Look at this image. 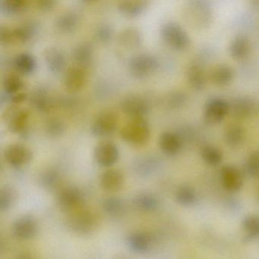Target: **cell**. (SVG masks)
I'll list each match as a JSON object with an SVG mask.
<instances>
[{"instance_id": "6da1fadb", "label": "cell", "mask_w": 259, "mask_h": 259, "mask_svg": "<svg viewBox=\"0 0 259 259\" xmlns=\"http://www.w3.org/2000/svg\"><path fill=\"white\" fill-rule=\"evenodd\" d=\"M119 133L125 142L134 145H145L151 136L149 125L143 117L131 118L122 125Z\"/></svg>"}, {"instance_id": "7a4b0ae2", "label": "cell", "mask_w": 259, "mask_h": 259, "mask_svg": "<svg viewBox=\"0 0 259 259\" xmlns=\"http://www.w3.org/2000/svg\"><path fill=\"white\" fill-rule=\"evenodd\" d=\"M98 218L94 212L82 209L70 212L66 220L69 230L81 235L93 233L98 227Z\"/></svg>"}, {"instance_id": "3957f363", "label": "cell", "mask_w": 259, "mask_h": 259, "mask_svg": "<svg viewBox=\"0 0 259 259\" xmlns=\"http://www.w3.org/2000/svg\"><path fill=\"white\" fill-rule=\"evenodd\" d=\"M162 38L171 48L183 51L189 48L190 38L186 31L175 22H166L160 28Z\"/></svg>"}, {"instance_id": "277c9868", "label": "cell", "mask_w": 259, "mask_h": 259, "mask_svg": "<svg viewBox=\"0 0 259 259\" xmlns=\"http://www.w3.org/2000/svg\"><path fill=\"white\" fill-rule=\"evenodd\" d=\"M159 61L155 56L139 54L128 61V70L136 78H142L154 73L158 69Z\"/></svg>"}, {"instance_id": "5b68a950", "label": "cell", "mask_w": 259, "mask_h": 259, "mask_svg": "<svg viewBox=\"0 0 259 259\" xmlns=\"http://www.w3.org/2000/svg\"><path fill=\"white\" fill-rule=\"evenodd\" d=\"M117 125L118 115L113 110H104L94 119L91 132L97 137H105L113 134Z\"/></svg>"}, {"instance_id": "8992f818", "label": "cell", "mask_w": 259, "mask_h": 259, "mask_svg": "<svg viewBox=\"0 0 259 259\" xmlns=\"http://www.w3.org/2000/svg\"><path fill=\"white\" fill-rule=\"evenodd\" d=\"M84 201L82 192L76 187L69 186L62 188L57 193V203L59 207L65 211L70 212L80 209Z\"/></svg>"}, {"instance_id": "52a82bcc", "label": "cell", "mask_w": 259, "mask_h": 259, "mask_svg": "<svg viewBox=\"0 0 259 259\" xmlns=\"http://www.w3.org/2000/svg\"><path fill=\"white\" fill-rule=\"evenodd\" d=\"M230 111V104L223 98L209 99L204 107L205 120L210 124H216L222 121Z\"/></svg>"}, {"instance_id": "ba28073f", "label": "cell", "mask_w": 259, "mask_h": 259, "mask_svg": "<svg viewBox=\"0 0 259 259\" xmlns=\"http://www.w3.org/2000/svg\"><path fill=\"white\" fill-rule=\"evenodd\" d=\"M88 78L86 67L74 64L69 66L63 77V86L69 92H76L81 90Z\"/></svg>"}, {"instance_id": "9c48e42d", "label": "cell", "mask_w": 259, "mask_h": 259, "mask_svg": "<svg viewBox=\"0 0 259 259\" xmlns=\"http://www.w3.org/2000/svg\"><path fill=\"white\" fill-rule=\"evenodd\" d=\"M4 157L7 163L14 167H21L32 159L31 150L22 144H13L6 148Z\"/></svg>"}, {"instance_id": "30bf717a", "label": "cell", "mask_w": 259, "mask_h": 259, "mask_svg": "<svg viewBox=\"0 0 259 259\" xmlns=\"http://www.w3.org/2000/svg\"><path fill=\"white\" fill-rule=\"evenodd\" d=\"M94 156L100 166L110 167L117 162L119 151L116 145L113 142H103L95 147Z\"/></svg>"}, {"instance_id": "8fae6325", "label": "cell", "mask_w": 259, "mask_h": 259, "mask_svg": "<svg viewBox=\"0 0 259 259\" xmlns=\"http://www.w3.org/2000/svg\"><path fill=\"white\" fill-rule=\"evenodd\" d=\"M124 113L131 118L143 117L149 111V104L140 95H128L125 97L120 104Z\"/></svg>"}, {"instance_id": "7c38bea8", "label": "cell", "mask_w": 259, "mask_h": 259, "mask_svg": "<svg viewBox=\"0 0 259 259\" xmlns=\"http://www.w3.org/2000/svg\"><path fill=\"white\" fill-rule=\"evenodd\" d=\"M38 231V224L34 217L25 215L18 218L13 226V234L19 239H32Z\"/></svg>"}, {"instance_id": "4fadbf2b", "label": "cell", "mask_w": 259, "mask_h": 259, "mask_svg": "<svg viewBox=\"0 0 259 259\" xmlns=\"http://www.w3.org/2000/svg\"><path fill=\"white\" fill-rule=\"evenodd\" d=\"M220 180L224 189L229 192H239L243 185L242 174L237 167L232 165H227L221 168Z\"/></svg>"}, {"instance_id": "5bb4252c", "label": "cell", "mask_w": 259, "mask_h": 259, "mask_svg": "<svg viewBox=\"0 0 259 259\" xmlns=\"http://www.w3.org/2000/svg\"><path fill=\"white\" fill-rule=\"evenodd\" d=\"M29 118L30 113L26 109L12 107L7 112L9 130L13 133H22L26 128Z\"/></svg>"}, {"instance_id": "9a60e30c", "label": "cell", "mask_w": 259, "mask_h": 259, "mask_svg": "<svg viewBox=\"0 0 259 259\" xmlns=\"http://www.w3.org/2000/svg\"><path fill=\"white\" fill-rule=\"evenodd\" d=\"M125 178L122 172L116 169H108L100 176L99 184L103 190L107 192H118L122 189Z\"/></svg>"}, {"instance_id": "2e32d148", "label": "cell", "mask_w": 259, "mask_h": 259, "mask_svg": "<svg viewBox=\"0 0 259 259\" xmlns=\"http://www.w3.org/2000/svg\"><path fill=\"white\" fill-rule=\"evenodd\" d=\"M40 25L37 21L31 20L24 22L12 29L13 42L28 43L37 35Z\"/></svg>"}, {"instance_id": "e0dca14e", "label": "cell", "mask_w": 259, "mask_h": 259, "mask_svg": "<svg viewBox=\"0 0 259 259\" xmlns=\"http://www.w3.org/2000/svg\"><path fill=\"white\" fill-rule=\"evenodd\" d=\"M159 146L164 154L169 156L176 155L181 151L183 140L177 133L164 132L159 138Z\"/></svg>"}, {"instance_id": "ac0fdd59", "label": "cell", "mask_w": 259, "mask_h": 259, "mask_svg": "<svg viewBox=\"0 0 259 259\" xmlns=\"http://www.w3.org/2000/svg\"><path fill=\"white\" fill-rule=\"evenodd\" d=\"M30 101L36 110L43 113L51 111L54 107L52 95L45 87L36 88L31 94Z\"/></svg>"}, {"instance_id": "d6986e66", "label": "cell", "mask_w": 259, "mask_h": 259, "mask_svg": "<svg viewBox=\"0 0 259 259\" xmlns=\"http://www.w3.org/2000/svg\"><path fill=\"white\" fill-rule=\"evenodd\" d=\"M44 58L47 66L54 73H60L66 67V57L58 48L54 47L47 48L44 51Z\"/></svg>"}, {"instance_id": "ffe728a7", "label": "cell", "mask_w": 259, "mask_h": 259, "mask_svg": "<svg viewBox=\"0 0 259 259\" xmlns=\"http://www.w3.org/2000/svg\"><path fill=\"white\" fill-rule=\"evenodd\" d=\"M152 242V237L146 232H135L127 239L128 247L137 253L146 252L151 248Z\"/></svg>"}, {"instance_id": "44dd1931", "label": "cell", "mask_w": 259, "mask_h": 259, "mask_svg": "<svg viewBox=\"0 0 259 259\" xmlns=\"http://www.w3.org/2000/svg\"><path fill=\"white\" fill-rule=\"evenodd\" d=\"M79 24V16L75 11H66L61 13L56 19L55 25L59 31L70 33L75 31Z\"/></svg>"}, {"instance_id": "7402d4cb", "label": "cell", "mask_w": 259, "mask_h": 259, "mask_svg": "<svg viewBox=\"0 0 259 259\" xmlns=\"http://www.w3.org/2000/svg\"><path fill=\"white\" fill-rule=\"evenodd\" d=\"M209 78L217 85H226L233 80V71L227 65H218L210 71Z\"/></svg>"}, {"instance_id": "603a6c76", "label": "cell", "mask_w": 259, "mask_h": 259, "mask_svg": "<svg viewBox=\"0 0 259 259\" xmlns=\"http://www.w3.org/2000/svg\"><path fill=\"white\" fill-rule=\"evenodd\" d=\"M94 48L89 42H82L78 44L73 50L72 57L75 61V64L87 67L93 58Z\"/></svg>"}, {"instance_id": "cb8c5ba5", "label": "cell", "mask_w": 259, "mask_h": 259, "mask_svg": "<svg viewBox=\"0 0 259 259\" xmlns=\"http://www.w3.org/2000/svg\"><path fill=\"white\" fill-rule=\"evenodd\" d=\"M13 63L16 71L22 74L31 73L35 70L37 66L34 56L28 53L18 54L13 60Z\"/></svg>"}, {"instance_id": "d4e9b609", "label": "cell", "mask_w": 259, "mask_h": 259, "mask_svg": "<svg viewBox=\"0 0 259 259\" xmlns=\"http://www.w3.org/2000/svg\"><path fill=\"white\" fill-rule=\"evenodd\" d=\"M148 1H121L118 4V10L127 17H137L148 7Z\"/></svg>"}, {"instance_id": "484cf974", "label": "cell", "mask_w": 259, "mask_h": 259, "mask_svg": "<svg viewBox=\"0 0 259 259\" xmlns=\"http://www.w3.org/2000/svg\"><path fill=\"white\" fill-rule=\"evenodd\" d=\"M250 42L247 37L244 36H238L235 37L230 45L229 51L230 55L236 60H242L248 56L250 52Z\"/></svg>"}, {"instance_id": "4316f807", "label": "cell", "mask_w": 259, "mask_h": 259, "mask_svg": "<svg viewBox=\"0 0 259 259\" xmlns=\"http://www.w3.org/2000/svg\"><path fill=\"white\" fill-rule=\"evenodd\" d=\"M119 40L126 48H138L142 42V33L135 27H128L119 33Z\"/></svg>"}, {"instance_id": "83f0119b", "label": "cell", "mask_w": 259, "mask_h": 259, "mask_svg": "<svg viewBox=\"0 0 259 259\" xmlns=\"http://www.w3.org/2000/svg\"><path fill=\"white\" fill-rule=\"evenodd\" d=\"M242 228L245 232L244 240L250 242L259 238V214H248L242 220Z\"/></svg>"}, {"instance_id": "f1b7e54d", "label": "cell", "mask_w": 259, "mask_h": 259, "mask_svg": "<svg viewBox=\"0 0 259 259\" xmlns=\"http://www.w3.org/2000/svg\"><path fill=\"white\" fill-rule=\"evenodd\" d=\"M176 201L180 205L191 207L198 201V195L193 188L189 186H182L176 192Z\"/></svg>"}, {"instance_id": "f546056e", "label": "cell", "mask_w": 259, "mask_h": 259, "mask_svg": "<svg viewBox=\"0 0 259 259\" xmlns=\"http://www.w3.org/2000/svg\"><path fill=\"white\" fill-rule=\"evenodd\" d=\"M40 185L49 192L58 191L59 192L62 189L60 188L61 177L58 172L54 169H48L44 172L40 176Z\"/></svg>"}, {"instance_id": "4dcf8cb0", "label": "cell", "mask_w": 259, "mask_h": 259, "mask_svg": "<svg viewBox=\"0 0 259 259\" xmlns=\"http://www.w3.org/2000/svg\"><path fill=\"white\" fill-rule=\"evenodd\" d=\"M133 204L136 209L142 212H150L155 210L158 201L154 195L150 193H141L133 199Z\"/></svg>"}, {"instance_id": "1f68e13d", "label": "cell", "mask_w": 259, "mask_h": 259, "mask_svg": "<svg viewBox=\"0 0 259 259\" xmlns=\"http://www.w3.org/2000/svg\"><path fill=\"white\" fill-rule=\"evenodd\" d=\"M187 78L191 87L195 90H201L205 86V74L202 68L198 65H192L188 69Z\"/></svg>"}, {"instance_id": "d6a6232c", "label": "cell", "mask_w": 259, "mask_h": 259, "mask_svg": "<svg viewBox=\"0 0 259 259\" xmlns=\"http://www.w3.org/2000/svg\"><path fill=\"white\" fill-rule=\"evenodd\" d=\"M159 165L157 157L152 155L144 156L136 160L134 167L139 175L145 176L154 172Z\"/></svg>"}, {"instance_id": "836d02e7", "label": "cell", "mask_w": 259, "mask_h": 259, "mask_svg": "<svg viewBox=\"0 0 259 259\" xmlns=\"http://www.w3.org/2000/svg\"><path fill=\"white\" fill-rule=\"evenodd\" d=\"M245 138L243 128L237 124H231L226 128L224 139L226 143L230 146H237L242 143Z\"/></svg>"}, {"instance_id": "e575fe53", "label": "cell", "mask_w": 259, "mask_h": 259, "mask_svg": "<svg viewBox=\"0 0 259 259\" xmlns=\"http://www.w3.org/2000/svg\"><path fill=\"white\" fill-rule=\"evenodd\" d=\"M104 211L111 217L121 216L125 210V204L120 198L116 197H109L102 202Z\"/></svg>"}, {"instance_id": "d590c367", "label": "cell", "mask_w": 259, "mask_h": 259, "mask_svg": "<svg viewBox=\"0 0 259 259\" xmlns=\"http://www.w3.org/2000/svg\"><path fill=\"white\" fill-rule=\"evenodd\" d=\"M3 85H4V92L7 95L12 96L21 92L24 86L23 80L18 74L9 73L4 78Z\"/></svg>"}, {"instance_id": "8d00e7d4", "label": "cell", "mask_w": 259, "mask_h": 259, "mask_svg": "<svg viewBox=\"0 0 259 259\" xmlns=\"http://www.w3.org/2000/svg\"><path fill=\"white\" fill-rule=\"evenodd\" d=\"M17 193L13 187L5 186L0 189V210L2 211L10 210L16 204Z\"/></svg>"}, {"instance_id": "74e56055", "label": "cell", "mask_w": 259, "mask_h": 259, "mask_svg": "<svg viewBox=\"0 0 259 259\" xmlns=\"http://www.w3.org/2000/svg\"><path fill=\"white\" fill-rule=\"evenodd\" d=\"M203 160L210 166H218L223 160V154L217 147L213 145H204L201 150Z\"/></svg>"}, {"instance_id": "f35d334b", "label": "cell", "mask_w": 259, "mask_h": 259, "mask_svg": "<svg viewBox=\"0 0 259 259\" xmlns=\"http://www.w3.org/2000/svg\"><path fill=\"white\" fill-rule=\"evenodd\" d=\"M230 110L238 117H246L254 111V104L248 98H239L235 101L233 107L230 106Z\"/></svg>"}, {"instance_id": "ab89813d", "label": "cell", "mask_w": 259, "mask_h": 259, "mask_svg": "<svg viewBox=\"0 0 259 259\" xmlns=\"http://www.w3.org/2000/svg\"><path fill=\"white\" fill-rule=\"evenodd\" d=\"M25 0H1L0 11L8 16H13L21 13L27 7Z\"/></svg>"}, {"instance_id": "60d3db41", "label": "cell", "mask_w": 259, "mask_h": 259, "mask_svg": "<svg viewBox=\"0 0 259 259\" xmlns=\"http://www.w3.org/2000/svg\"><path fill=\"white\" fill-rule=\"evenodd\" d=\"M66 126L58 118H51L45 123V132L51 137H59L65 133Z\"/></svg>"}, {"instance_id": "b9f144b4", "label": "cell", "mask_w": 259, "mask_h": 259, "mask_svg": "<svg viewBox=\"0 0 259 259\" xmlns=\"http://www.w3.org/2000/svg\"><path fill=\"white\" fill-rule=\"evenodd\" d=\"M245 170L249 177L259 178V151H254L248 157Z\"/></svg>"}, {"instance_id": "7bdbcfd3", "label": "cell", "mask_w": 259, "mask_h": 259, "mask_svg": "<svg viewBox=\"0 0 259 259\" xmlns=\"http://www.w3.org/2000/svg\"><path fill=\"white\" fill-rule=\"evenodd\" d=\"M113 35V29L108 24L99 25L95 31V37L101 43H108Z\"/></svg>"}, {"instance_id": "ee69618b", "label": "cell", "mask_w": 259, "mask_h": 259, "mask_svg": "<svg viewBox=\"0 0 259 259\" xmlns=\"http://www.w3.org/2000/svg\"><path fill=\"white\" fill-rule=\"evenodd\" d=\"M0 42L2 45H9L13 42L12 29L2 25L0 28Z\"/></svg>"}, {"instance_id": "f6af8a7d", "label": "cell", "mask_w": 259, "mask_h": 259, "mask_svg": "<svg viewBox=\"0 0 259 259\" xmlns=\"http://www.w3.org/2000/svg\"><path fill=\"white\" fill-rule=\"evenodd\" d=\"M169 105L174 107H180L185 101V96L181 93H174L168 98Z\"/></svg>"}, {"instance_id": "bcb514c9", "label": "cell", "mask_w": 259, "mask_h": 259, "mask_svg": "<svg viewBox=\"0 0 259 259\" xmlns=\"http://www.w3.org/2000/svg\"><path fill=\"white\" fill-rule=\"evenodd\" d=\"M57 3V1H54V0H40L38 3L39 7L41 10L48 11V10H52L55 7Z\"/></svg>"}, {"instance_id": "7dc6e473", "label": "cell", "mask_w": 259, "mask_h": 259, "mask_svg": "<svg viewBox=\"0 0 259 259\" xmlns=\"http://www.w3.org/2000/svg\"><path fill=\"white\" fill-rule=\"evenodd\" d=\"M26 98L27 94H25V92H20L19 93L12 95L11 98H10V101L14 104H18L23 102Z\"/></svg>"}, {"instance_id": "c3c4849f", "label": "cell", "mask_w": 259, "mask_h": 259, "mask_svg": "<svg viewBox=\"0 0 259 259\" xmlns=\"http://www.w3.org/2000/svg\"><path fill=\"white\" fill-rule=\"evenodd\" d=\"M16 259H36L33 254L30 253L24 252L19 254Z\"/></svg>"}, {"instance_id": "681fc988", "label": "cell", "mask_w": 259, "mask_h": 259, "mask_svg": "<svg viewBox=\"0 0 259 259\" xmlns=\"http://www.w3.org/2000/svg\"><path fill=\"white\" fill-rule=\"evenodd\" d=\"M257 198H258V200H259V189H258V191H257Z\"/></svg>"}]
</instances>
